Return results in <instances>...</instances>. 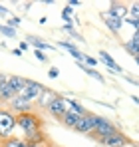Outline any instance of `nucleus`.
Segmentation results:
<instances>
[{"label":"nucleus","mask_w":139,"mask_h":147,"mask_svg":"<svg viewBox=\"0 0 139 147\" xmlns=\"http://www.w3.org/2000/svg\"><path fill=\"white\" fill-rule=\"evenodd\" d=\"M16 127H20L24 133H32V131H38V129H44V121L38 113L34 111H26L16 115Z\"/></svg>","instance_id":"1"},{"label":"nucleus","mask_w":139,"mask_h":147,"mask_svg":"<svg viewBox=\"0 0 139 147\" xmlns=\"http://www.w3.org/2000/svg\"><path fill=\"white\" fill-rule=\"evenodd\" d=\"M16 129V115L8 107H0V139H10Z\"/></svg>","instance_id":"2"},{"label":"nucleus","mask_w":139,"mask_h":147,"mask_svg":"<svg viewBox=\"0 0 139 147\" xmlns=\"http://www.w3.org/2000/svg\"><path fill=\"white\" fill-rule=\"evenodd\" d=\"M119 131L113 123L109 121V119H105V117H101V115H95V125H93V131L88 135V137H92V139H101V137H107V135H111V133H115Z\"/></svg>","instance_id":"3"},{"label":"nucleus","mask_w":139,"mask_h":147,"mask_svg":"<svg viewBox=\"0 0 139 147\" xmlns=\"http://www.w3.org/2000/svg\"><path fill=\"white\" fill-rule=\"evenodd\" d=\"M48 113L56 119H62L66 113H68V99L64 96H56L52 99V103L48 105Z\"/></svg>","instance_id":"4"},{"label":"nucleus","mask_w":139,"mask_h":147,"mask_svg":"<svg viewBox=\"0 0 139 147\" xmlns=\"http://www.w3.org/2000/svg\"><path fill=\"white\" fill-rule=\"evenodd\" d=\"M44 88H46V86H42V84H38V82H34V80H26L24 90L20 92V96H22V98H26L30 103H32V101H36V99H38V96L44 92Z\"/></svg>","instance_id":"5"},{"label":"nucleus","mask_w":139,"mask_h":147,"mask_svg":"<svg viewBox=\"0 0 139 147\" xmlns=\"http://www.w3.org/2000/svg\"><path fill=\"white\" fill-rule=\"evenodd\" d=\"M97 143H101V145H105V147H125V145H131V139L127 135H123L121 131H115V133H111L107 137L97 139Z\"/></svg>","instance_id":"6"},{"label":"nucleus","mask_w":139,"mask_h":147,"mask_svg":"<svg viewBox=\"0 0 139 147\" xmlns=\"http://www.w3.org/2000/svg\"><path fill=\"white\" fill-rule=\"evenodd\" d=\"M32 107H34V105H32L26 98H22L20 94L14 96V98L8 101V109H10L14 115H20V113H26V111H32Z\"/></svg>","instance_id":"7"},{"label":"nucleus","mask_w":139,"mask_h":147,"mask_svg":"<svg viewBox=\"0 0 139 147\" xmlns=\"http://www.w3.org/2000/svg\"><path fill=\"white\" fill-rule=\"evenodd\" d=\"M93 125H95V113H92V111H88L86 115H82L80 119H78V123H76V131L78 133H84V135H90L93 131Z\"/></svg>","instance_id":"8"},{"label":"nucleus","mask_w":139,"mask_h":147,"mask_svg":"<svg viewBox=\"0 0 139 147\" xmlns=\"http://www.w3.org/2000/svg\"><path fill=\"white\" fill-rule=\"evenodd\" d=\"M24 141L26 143H34V145H50L52 143L46 137L44 129H38V131H32V133H24Z\"/></svg>","instance_id":"9"},{"label":"nucleus","mask_w":139,"mask_h":147,"mask_svg":"<svg viewBox=\"0 0 139 147\" xmlns=\"http://www.w3.org/2000/svg\"><path fill=\"white\" fill-rule=\"evenodd\" d=\"M58 94L54 92V90H50V88H44V92L38 96V99H36V105L38 107H42V109H48V105L52 103V99L56 98Z\"/></svg>","instance_id":"10"},{"label":"nucleus","mask_w":139,"mask_h":147,"mask_svg":"<svg viewBox=\"0 0 139 147\" xmlns=\"http://www.w3.org/2000/svg\"><path fill=\"white\" fill-rule=\"evenodd\" d=\"M99 62H101L103 66H107L109 70H113L115 74H121V72H123V70H121V66L117 64V62L111 58V56H109V54H107V52H103V50L99 52Z\"/></svg>","instance_id":"11"},{"label":"nucleus","mask_w":139,"mask_h":147,"mask_svg":"<svg viewBox=\"0 0 139 147\" xmlns=\"http://www.w3.org/2000/svg\"><path fill=\"white\" fill-rule=\"evenodd\" d=\"M14 96H16V92L10 88L8 80H6V82H2V84H0V103H8Z\"/></svg>","instance_id":"12"},{"label":"nucleus","mask_w":139,"mask_h":147,"mask_svg":"<svg viewBox=\"0 0 139 147\" xmlns=\"http://www.w3.org/2000/svg\"><path fill=\"white\" fill-rule=\"evenodd\" d=\"M103 18H105V26L113 32V34H117L119 30H121V26H123V18H115V16H109V14H101Z\"/></svg>","instance_id":"13"},{"label":"nucleus","mask_w":139,"mask_h":147,"mask_svg":"<svg viewBox=\"0 0 139 147\" xmlns=\"http://www.w3.org/2000/svg\"><path fill=\"white\" fill-rule=\"evenodd\" d=\"M26 42H28V46L32 44L36 50H56V46H50L48 42H42V38H38V36H26Z\"/></svg>","instance_id":"14"},{"label":"nucleus","mask_w":139,"mask_h":147,"mask_svg":"<svg viewBox=\"0 0 139 147\" xmlns=\"http://www.w3.org/2000/svg\"><path fill=\"white\" fill-rule=\"evenodd\" d=\"M8 84H10V88L16 92V96L20 94L24 90V84H26V78L22 76H8Z\"/></svg>","instance_id":"15"},{"label":"nucleus","mask_w":139,"mask_h":147,"mask_svg":"<svg viewBox=\"0 0 139 147\" xmlns=\"http://www.w3.org/2000/svg\"><path fill=\"white\" fill-rule=\"evenodd\" d=\"M58 46H60V48H64V50H68L70 56H74V58H76L78 62H84V54H82L80 50L76 48V46H74L72 42H58Z\"/></svg>","instance_id":"16"},{"label":"nucleus","mask_w":139,"mask_h":147,"mask_svg":"<svg viewBox=\"0 0 139 147\" xmlns=\"http://www.w3.org/2000/svg\"><path fill=\"white\" fill-rule=\"evenodd\" d=\"M125 50L135 58V56H139V32H135L133 34V38L129 40V42H125Z\"/></svg>","instance_id":"17"},{"label":"nucleus","mask_w":139,"mask_h":147,"mask_svg":"<svg viewBox=\"0 0 139 147\" xmlns=\"http://www.w3.org/2000/svg\"><path fill=\"white\" fill-rule=\"evenodd\" d=\"M68 111H70V113H76V115H80V117L88 113V109H86V107H84L80 101H76V99H68Z\"/></svg>","instance_id":"18"},{"label":"nucleus","mask_w":139,"mask_h":147,"mask_svg":"<svg viewBox=\"0 0 139 147\" xmlns=\"http://www.w3.org/2000/svg\"><path fill=\"white\" fill-rule=\"evenodd\" d=\"M127 12H129V8H127L125 4H117V2H113V4H111V10H109L107 14H109V16H115V18H123Z\"/></svg>","instance_id":"19"},{"label":"nucleus","mask_w":139,"mask_h":147,"mask_svg":"<svg viewBox=\"0 0 139 147\" xmlns=\"http://www.w3.org/2000/svg\"><path fill=\"white\" fill-rule=\"evenodd\" d=\"M80 68H82V70H84V72L88 74V76H90V78H93V80H97V82H101V84H105V78H103V76H101V74L97 72V70H95V68H88V66H84V62H80Z\"/></svg>","instance_id":"20"},{"label":"nucleus","mask_w":139,"mask_h":147,"mask_svg":"<svg viewBox=\"0 0 139 147\" xmlns=\"http://www.w3.org/2000/svg\"><path fill=\"white\" fill-rule=\"evenodd\" d=\"M78 119H80V115H76V113H66V115H64V117H62V119H60V121L64 123V125H66V127H70V129H74V127H76V123H78Z\"/></svg>","instance_id":"21"},{"label":"nucleus","mask_w":139,"mask_h":147,"mask_svg":"<svg viewBox=\"0 0 139 147\" xmlns=\"http://www.w3.org/2000/svg\"><path fill=\"white\" fill-rule=\"evenodd\" d=\"M0 34L6 36V38H16V30H12L10 26H4V24H0Z\"/></svg>","instance_id":"22"},{"label":"nucleus","mask_w":139,"mask_h":147,"mask_svg":"<svg viewBox=\"0 0 139 147\" xmlns=\"http://www.w3.org/2000/svg\"><path fill=\"white\" fill-rule=\"evenodd\" d=\"M64 30L72 34V38H76V40H80V42H84V38H82V36H80V34H78V32L74 30V26H72V24H64Z\"/></svg>","instance_id":"23"},{"label":"nucleus","mask_w":139,"mask_h":147,"mask_svg":"<svg viewBox=\"0 0 139 147\" xmlns=\"http://www.w3.org/2000/svg\"><path fill=\"white\" fill-rule=\"evenodd\" d=\"M34 56H36V60H38V62H42V64H48V56L44 54V52H42V50H36V52H34Z\"/></svg>","instance_id":"24"},{"label":"nucleus","mask_w":139,"mask_h":147,"mask_svg":"<svg viewBox=\"0 0 139 147\" xmlns=\"http://www.w3.org/2000/svg\"><path fill=\"white\" fill-rule=\"evenodd\" d=\"M8 26H10L12 30H16V28L20 26V18H18V16H10V18H8Z\"/></svg>","instance_id":"25"},{"label":"nucleus","mask_w":139,"mask_h":147,"mask_svg":"<svg viewBox=\"0 0 139 147\" xmlns=\"http://www.w3.org/2000/svg\"><path fill=\"white\" fill-rule=\"evenodd\" d=\"M129 12L133 14V18H137V20H139V2H135V4L129 6Z\"/></svg>","instance_id":"26"},{"label":"nucleus","mask_w":139,"mask_h":147,"mask_svg":"<svg viewBox=\"0 0 139 147\" xmlns=\"http://www.w3.org/2000/svg\"><path fill=\"white\" fill-rule=\"evenodd\" d=\"M123 22H125V24H131L133 28H135V32H139V20L137 18H125Z\"/></svg>","instance_id":"27"},{"label":"nucleus","mask_w":139,"mask_h":147,"mask_svg":"<svg viewBox=\"0 0 139 147\" xmlns=\"http://www.w3.org/2000/svg\"><path fill=\"white\" fill-rule=\"evenodd\" d=\"M58 76H60V70H58V68H50L48 78H52V80H54V78H58Z\"/></svg>","instance_id":"28"},{"label":"nucleus","mask_w":139,"mask_h":147,"mask_svg":"<svg viewBox=\"0 0 139 147\" xmlns=\"http://www.w3.org/2000/svg\"><path fill=\"white\" fill-rule=\"evenodd\" d=\"M0 16H8V18H10V10H8V8H4L2 4H0Z\"/></svg>","instance_id":"29"},{"label":"nucleus","mask_w":139,"mask_h":147,"mask_svg":"<svg viewBox=\"0 0 139 147\" xmlns=\"http://www.w3.org/2000/svg\"><path fill=\"white\" fill-rule=\"evenodd\" d=\"M125 80H127L129 84H133V86H139V80H135V78H129V76H125Z\"/></svg>","instance_id":"30"},{"label":"nucleus","mask_w":139,"mask_h":147,"mask_svg":"<svg viewBox=\"0 0 139 147\" xmlns=\"http://www.w3.org/2000/svg\"><path fill=\"white\" fill-rule=\"evenodd\" d=\"M68 6H70V8H74V6H80V0H70Z\"/></svg>","instance_id":"31"},{"label":"nucleus","mask_w":139,"mask_h":147,"mask_svg":"<svg viewBox=\"0 0 139 147\" xmlns=\"http://www.w3.org/2000/svg\"><path fill=\"white\" fill-rule=\"evenodd\" d=\"M18 50H20V52H24V50H28V42H20V46H18Z\"/></svg>","instance_id":"32"},{"label":"nucleus","mask_w":139,"mask_h":147,"mask_svg":"<svg viewBox=\"0 0 139 147\" xmlns=\"http://www.w3.org/2000/svg\"><path fill=\"white\" fill-rule=\"evenodd\" d=\"M6 80H8V76H6V74H0V84H2V82H6Z\"/></svg>","instance_id":"33"},{"label":"nucleus","mask_w":139,"mask_h":147,"mask_svg":"<svg viewBox=\"0 0 139 147\" xmlns=\"http://www.w3.org/2000/svg\"><path fill=\"white\" fill-rule=\"evenodd\" d=\"M12 54H14V56H22V52H20L18 48H14V50H12Z\"/></svg>","instance_id":"34"},{"label":"nucleus","mask_w":139,"mask_h":147,"mask_svg":"<svg viewBox=\"0 0 139 147\" xmlns=\"http://www.w3.org/2000/svg\"><path fill=\"white\" fill-rule=\"evenodd\" d=\"M48 147H56V145H54V143H50V145H48Z\"/></svg>","instance_id":"35"},{"label":"nucleus","mask_w":139,"mask_h":147,"mask_svg":"<svg viewBox=\"0 0 139 147\" xmlns=\"http://www.w3.org/2000/svg\"><path fill=\"white\" fill-rule=\"evenodd\" d=\"M125 147H131V145H125Z\"/></svg>","instance_id":"36"},{"label":"nucleus","mask_w":139,"mask_h":147,"mask_svg":"<svg viewBox=\"0 0 139 147\" xmlns=\"http://www.w3.org/2000/svg\"><path fill=\"white\" fill-rule=\"evenodd\" d=\"M0 147H2V145H0Z\"/></svg>","instance_id":"37"}]
</instances>
